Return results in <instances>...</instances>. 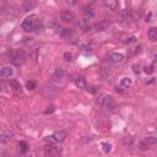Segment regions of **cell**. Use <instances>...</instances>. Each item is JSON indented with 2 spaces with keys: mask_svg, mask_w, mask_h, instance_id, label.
I'll return each mask as SVG.
<instances>
[{
  "mask_svg": "<svg viewBox=\"0 0 157 157\" xmlns=\"http://www.w3.org/2000/svg\"><path fill=\"white\" fill-rule=\"evenodd\" d=\"M138 147H139V150H141V151H145V150L148 147V144H147V142L144 140V141H140V142H139Z\"/></svg>",
  "mask_w": 157,
  "mask_h": 157,
  "instance_id": "26",
  "label": "cell"
},
{
  "mask_svg": "<svg viewBox=\"0 0 157 157\" xmlns=\"http://www.w3.org/2000/svg\"><path fill=\"white\" fill-rule=\"evenodd\" d=\"M36 6H37V0H25L22 4V10L27 12L29 10H33Z\"/></svg>",
  "mask_w": 157,
  "mask_h": 157,
  "instance_id": "9",
  "label": "cell"
},
{
  "mask_svg": "<svg viewBox=\"0 0 157 157\" xmlns=\"http://www.w3.org/2000/svg\"><path fill=\"white\" fill-rule=\"evenodd\" d=\"M19 148H20V152L21 153H26L27 150H28V145L26 141H20L19 142Z\"/></svg>",
  "mask_w": 157,
  "mask_h": 157,
  "instance_id": "21",
  "label": "cell"
},
{
  "mask_svg": "<svg viewBox=\"0 0 157 157\" xmlns=\"http://www.w3.org/2000/svg\"><path fill=\"white\" fill-rule=\"evenodd\" d=\"M131 85H133V80H131L130 77H123V79L120 80V84H119V86H120L123 90H125V91H127L128 88H130Z\"/></svg>",
  "mask_w": 157,
  "mask_h": 157,
  "instance_id": "13",
  "label": "cell"
},
{
  "mask_svg": "<svg viewBox=\"0 0 157 157\" xmlns=\"http://www.w3.org/2000/svg\"><path fill=\"white\" fill-rule=\"evenodd\" d=\"M85 17H86V19H87V17H88V19H90V17H92V12H91V11L85 10Z\"/></svg>",
  "mask_w": 157,
  "mask_h": 157,
  "instance_id": "29",
  "label": "cell"
},
{
  "mask_svg": "<svg viewBox=\"0 0 157 157\" xmlns=\"http://www.w3.org/2000/svg\"><path fill=\"white\" fill-rule=\"evenodd\" d=\"M147 36L150 38V41L152 42H156L157 41V27H152L148 29V32H147Z\"/></svg>",
  "mask_w": 157,
  "mask_h": 157,
  "instance_id": "18",
  "label": "cell"
},
{
  "mask_svg": "<svg viewBox=\"0 0 157 157\" xmlns=\"http://www.w3.org/2000/svg\"><path fill=\"white\" fill-rule=\"evenodd\" d=\"M152 71H153V70H152V68H151V67H148V68L146 67V68H145V73H146V74H151Z\"/></svg>",
  "mask_w": 157,
  "mask_h": 157,
  "instance_id": "31",
  "label": "cell"
},
{
  "mask_svg": "<svg viewBox=\"0 0 157 157\" xmlns=\"http://www.w3.org/2000/svg\"><path fill=\"white\" fill-rule=\"evenodd\" d=\"M10 60L14 65H22L26 60V54L21 49H12L10 53Z\"/></svg>",
  "mask_w": 157,
  "mask_h": 157,
  "instance_id": "2",
  "label": "cell"
},
{
  "mask_svg": "<svg viewBox=\"0 0 157 157\" xmlns=\"http://www.w3.org/2000/svg\"><path fill=\"white\" fill-rule=\"evenodd\" d=\"M12 75H14V70L11 67H4L2 69V71H0V76L3 79H10V77H12Z\"/></svg>",
  "mask_w": 157,
  "mask_h": 157,
  "instance_id": "11",
  "label": "cell"
},
{
  "mask_svg": "<svg viewBox=\"0 0 157 157\" xmlns=\"http://www.w3.org/2000/svg\"><path fill=\"white\" fill-rule=\"evenodd\" d=\"M101 146H102V151H103L104 153H108V152L112 151V145L108 144V142H102Z\"/></svg>",
  "mask_w": 157,
  "mask_h": 157,
  "instance_id": "23",
  "label": "cell"
},
{
  "mask_svg": "<svg viewBox=\"0 0 157 157\" xmlns=\"http://www.w3.org/2000/svg\"><path fill=\"white\" fill-rule=\"evenodd\" d=\"M75 85H76V87H79V88H81V90H85V88H86V81H85V79L81 77V76H77V77L75 79Z\"/></svg>",
  "mask_w": 157,
  "mask_h": 157,
  "instance_id": "20",
  "label": "cell"
},
{
  "mask_svg": "<svg viewBox=\"0 0 157 157\" xmlns=\"http://www.w3.org/2000/svg\"><path fill=\"white\" fill-rule=\"evenodd\" d=\"M109 27V22L106 21V20H102V21H98L96 25H95V29L96 31H104Z\"/></svg>",
  "mask_w": 157,
  "mask_h": 157,
  "instance_id": "16",
  "label": "cell"
},
{
  "mask_svg": "<svg viewBox=\"0 0 157 157\" xmlns=\"http://www.w3.org/2000/svg\"><path fill=\"white\" fill-rule=\"evenodd\" d=\"M115 91L119 92V93H124V92H125V90H123L120 86H117V87H115Z\"/></svg>",
  "mask_w": 157,
  "mask_h": 157,
  "instance_id": "30",
  "label": "cell"
},
{
  "mask_svg": "<svg viewBox=\"0 0 157 157\" xmlns=\"http://www.w3.org/2000/svg\"><path fill=\"white\" fill-rule=\"evenodd\" d=\"M59 152H60V150H59L58 147H55L53 144H49V145H46V146H44V155H46V156H49V157H52V156H58Z\"/></svg>",
  "mask_w": 157,
  "mask_h": 157,
  "instance_id": "6",
  "label": "cell"
},
{
  "mask_svg": "<svg viewBox=\"0 0 157 157\" xmlns=\"http://www.w3.org/2000/svg\"><path fill=\"white\" fill-rule=\"evenodd\" d=\"M128 17H129V11L127 10V9H123V10H120L119 11V14H118V19H119V21L120 22H125L128 20Z\"/></svg>",
  "mask_w": 157,
  "mask_h": 157,
  "instance_id": "17",
  "label": "cell"
},
{
  "mask_svg": "<svg viewBox=\"0 0 157 157\" xmlns=\"http://www.w3.org/2000/svg\"><path fill=\"white\" fill-rule=\"evenodd\" d=\"M60 20L63 22H67V23H73L75 20V15L70 10H64L60 14Z\"/></svg>",
  "mask_w": 157,
  "mask_h": 157,
  "instance_id": "5",
  "label": "cell"
},
{
  "mask_svg": "<svg viewBox=\"0 0 157 157\" xmlns=\"http://www.w3.org/2000/svg\"><path fill=\"white\" fill-rule=\"evenodd\" d=\"M124 59H125V56L121 53H112L109 55V61L113 63V64H121Z\"/></svg>",
  "mask_w": 157,
  "mask_h": 157,
  "instance_id": "7",
  "label": "cell"
},
{
  "mask_svg": "<svg viewBox=\"0 0 157 157\" xmlns=\"http://www.w3.org/2000/svg\"><path fill=\"white\" fill-rule=\"evenodd\" d=\"M123 145L127 148H131L134 146V140L131 136H124L123 138Z\"/></svg>",
  "mask_w": 157,
  "mask_h": 157,
  "instance_id": "19",
  "label": "cell"
},
{
  "mask_svg": "<svg viewBox=\"0 0 157 157\" xmlns=\"http://www.w3.org/2000/svg\"><path fill=\"white\" fill-rule=\"evenodd\" d=\"M36 86H37V84H36V81H33V80H29V81H27L26 82V88L27 90H35L36 88Z\"/></svg>",
  "mask_w": 157,
  "mask_h": 157,
  "instance_id": "25",
  "label": "cell"
},
{
  "mask_svg": "<svg viewBox=\"0 0 157 157\" xmlns=\"http://www.w3.org/2000/svg\"><path fill=\"white\" fill-rule=\"evenodd\" d=\"M103 4L112 11H115L118 9V0H103Z\"/></svg>",
  "mask_w": 157,
  "mask_h": 157,
  "instance_id": "15",
  "label": "cell"
},
{
  "mask_svg": "<svg viewBox=\"0 0 157 157\" xmlns=\"http://www.w3.org/2000/svg\"><path fill=\"white\" fill-rule=\"evenodd\" d=\"M59 35L63 38H70V37H73L75 35V32H74V29H71V28H61L59 31Z\"/></svg>",
  "mask_w": 157,
  "mask_h": 157,
  "instance_id": "12",
  "label": "cell"
},
{
  "mask_svg": "<svg viewBox=\"0 0 157 157\" xmlns=\"http://www.w3.org/2000/svg\"><path fill=\"white\" fill-rule=\"evenodd\" d=\"M144 140H145L148 145H156V144H157V138H156V136H146Z\"/></svg>",
  "mask_w": 157,
  "mask_h": 157,
  "instance_id": "24",
  "label": "cell"
},
{
  "mask_svg": "<svg viewBox=\"0 0 157 157\" xmlns=\"http://www.w3.org/2000/svg\"><path fill=\"white\" fill-rule=\"evenodd\" d=\"M21 27L26 32H37L41 28V21L38 20V17L36 15H31L23 20Z\"/></svg>",
  "mask_w": 157,
  "mask_h": 157,
  "instance_id": "1",
  "label": "cell"
},
{
  "mask_svg": "<svg viewBox=\"0 0 157 157\" xmlns=\"http://www.w3.org/2000/svg\"><path fill=\"white\" fill-rule=\"evenodd\" d=\"M131 17H133L134 21H139V20L142 17V11H141V10H134Z\"/></svg>",
  "mask_w": 157,
  "mask_h": 157,
  "instance_id": "22",
  "label": "cell"
},
{
  "mask_svg": "<svg viewBox=\"0 0 157 157\" xmlns=\"http://www.w3.org/2000/svg\"><path fill=\"white\" fill-rule=\"evenodd\" d=\"M10 87H11V90H12V92L15 93V95H21L22 93V87H21V85H20V82H17L16 80H11L10 81Z\"/></svg>",
  "mask_w": 157,
  "mask_h": 157,
  "instance_id": "10",
  "label": "cell"
},
{
  "mask_svg": "<svg viewBox=\"0 0 157 157\" xmlns=\"http://www.w3.org/2000/svg\"><path fill=\"white\" fill-rule=\"evenodd\" d=\"M14 139V131L10 130V129H6L2 133V138H0V141H2V144H6L9 141H11Z\"/></svg>",
  "mask_w": 157,
  "mask_h": 157,
  "instance_id": "8",
  "label": "cell"
},
{
  "mask_svg": "<svg viewBox=\"0 0 157 157\" xmlns=\"http://www.w3.org/2000/svg\"><path fill=\"white\" fill-rule=\"evenodd\" d=\"M64 77H65V71L59 68L54 71V74L52 76V82L53 84H60V82H63Z\"/></svg>",
  "mask_w": 157,
  "mask_h": 157,
  "instance_id": "4",
  "label": "cell"
},
{
  "mask_svg": "<svg viewBox=\"0 0 157 157\" xmlns=\"http://www.w3.org/2000/svg\"><path fill=\"white\" fill-rule=\"evenodd\" d=\"M46 141H48L49 144H54V142H56V140H55V138H54V135H50V136H47V138H46Z\"/></svg>",
  "mask_w": 157,
  "mask_h": 157,
  "instance_id": "27",
  "label": "cell"
},
{
  "mask_svg": "<svg viewBox=\"0 0 157 157\" xmlns=\"http://www.w3.org/2000/svg\"><path fill=\"white\" fill-rule=\"evenodd\" d=\"M97 103H98V106L111 108L114 106V100L111 95H108V93H102V95H100L97 98Z\"/></svg>",
  "mask_w": 157,
  "mask_h": 157,
  "instance_id": "3",
  "label": "cell"
},
{
  "mask_svg": "<svg viewBox=\"0 0 157 157\" xmlns=\"http://www.w3.org/2000/svg\"><path fill=\"white\" fill-rule=\"evenodd\" d=\"M53 135H54L56 142H63V141H64V140L68 138V133H67L65 130H59V131L54 133Z\"/></svg>",
  "mask_w": 157,
  "mask_h": 157,
  "instance_id": "14",
  "label": "cell"
},
{
  "mask_svg": "<svg viewBox=\"0 0 157 157\" xmlns=\"http://www.w3.org/2000/svg\"><path fill=\"white\" fill-rule=\"evenodd\" d=\"M64 58L67 61H73V54L71 53H64Z\"/></svg>",
  "mask_w": 157,
  "mask_h": 157,
  "instance_id": "28",
  "label": "cell"
},
{
  "mask_svg": "<svg viewBox=\"0 0 157 157\" xmlns=\"http://www.w3.org/2000/svg\"><path fill=\"white\" fill-rule=\"evenodd\" d=\"M53 111H54V107H50V109H47L44 113H46V114H49V113H52Z\"/></svg>",
  "mask_w": 157,
  "mask_h": 157,
  "instance_id": "32",
  "label": "cell"
}]
</instances>
